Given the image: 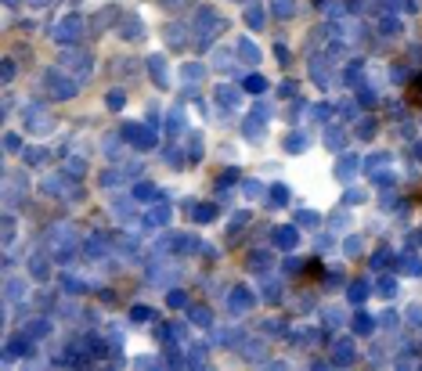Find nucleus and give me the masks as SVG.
I'll return each instance as SVG.
<instances>
[{
	"instance_id": "nucleus-1",
	"label": "nucleus",
	"mask_w": 422,
	"mask_h": 371,
	"mask_svg": "<svg viewBox=\"0 0 422 371\" xmlns=\"http://www.w3.org/2000/svg\"><path fill=\"white\" fill-rule=\"evenodd\" d=\"M195 18H199V22H195V29H199V43H209V40H213L220 29H224V22L217 18V11H209V7H202Z\"/></svg>"
},
{
	"instance_id": "nucleus-2",
	"label": "nucleus",
	"mask_w": 422,
	"mask_h": 371,
	"mask_svg": "<svg viewBox=\"0 0 422 371\" xmlns=\"http://www.w3.org/2000/svg\"><path fill=\"white\" fill-rule=\"evenodd\" d=\"M123 137L134 144V148H141V151H148V148H155V137H152V130H144L141 123H127L123 126Z\"/></svg>"
},
{
	"instance_id": "nucleus-3",
	"label": "nucleus",
	"mask_w": 422,
	"mask_h": 371,
	"mask_svg": "<svg viewBox=\"0 0 422 371\" xmlns=\"http://www.w3.org/2000/svg\"><path fill=\"white\" fill-rule=\"evenodd\" d=\"M47 90H51L54 98H62V101H65V98L76 94V83H69V80H65V72H54V69H51V72H47Z\"/></svg>"
},
{
	"instance_id": "nucleus-4",
	"label": "nucleus",
	"mask_w": 422,
	"mask_h": 371,
	"mask_svg": "<svg viewBox=\"0 0 422 371\" xmlns=\"http://www.w3.org/2000/svg\"><path fill=\"white\" fill-rule=\"evenodd\" d=\"M80 29H83V18H80V14H69V18H62V22L54 25V40H62V43H65V40L76 36Z\"/></svg>"
},
{
	"instance_id": "nucleus-5",
	"label": "nucleus",
	"mask_w": 422,
	"mask_h": 371,
	"mask_svg": "<svg viewBox=\"0 0 422 371\" xmlns=\"http://www.w3.org/2000/svg\"><path fill=\"white\" fill-rule=\"evenodd\" d=\"M249 306H253V292L235 288V292H231V310H235V314H246Z\"/></svg>"
},
{
	"instance_id": "nucleus-6",
	"label": "nucleus",
	"mask_w": 422,
	"mask_h": 371,
	"mask_svg": "<svg viewBox=\"0 0 422 371\" xmlns=\"http://www.w3.org/2000/svg\"><path fill=\"white\" fill-rule=\"evenodd\" d=\"M275 242L281 245V249H292V245L299 242V235H296V227H278L275 231Z\"/></svg>"
},
{
	"instance_id": "nucleus-7",
	"label": "nucleus",
	"mask_w": 422,
	"mask_h": 371,
	"mask_svg": "<svg viewBox=\"0 0 422 371\" xmlns=\"http://www.w3.org/2000/svg\"><path fill=\"white\" fill-rule=\"evenodd\" d=\"M217 101H220L224 108H235V105H238V90H235V87H228V83L217 87Z\"/></svg>"
},
{
	"instance_id": "nucleus-8",
	"label": "nucleus",
	"mask_w": 422,
	"mask_h": 371,
	"mask_svg": "<svg viewBox=\"0 0 422 371\" xmlns=\"http://www.w3.org/2000/svg\"><path fill=\"white\" fill-rule=\"evenodd\" d=\"M134 198H138V202H141V198H144V202H155L159 188H155V184H138V188H134Z\"/></svg>"
},
{
	"instance_id": "nucleus-9",
	"label": "nucleus",
	"mask_w": 422,
	"mask_h": 371,
	"mask_svg": "<svg viewBox=\"0 0 422 371\" xmlns=\"http://www.w3.org/2000/svg\"><path fill=\"white\" fill-rule=\"evenodd\" d=\"M310 72H314V80H318L321 87L328 83V65H325V58H318V61L310 58Z\"/></svg>"
},
{
	"instance_id": "nucleus-10",
	"label": "nucleus",
	"mask_w": 422,
	"mask_h": 371,
	"mask_svg": "<svg viewBox=\"0 0 422 371\" xmlns=\"http://www.w3.org/2000/svg\"><path fill=\"white\" fill-rule=\"evenodd\" d=\"M246 22H249V29H264V7L253 4V7L246 11Z\"/></svg>"
},
{
	"instance_id": "nucleus-11",
	"label": "nucleus",
	"mask_w": 422,
	"mask_h": 371,
	"mask_svg": "<svg viewBox=\"0 0 422 371\" xmlns=\"http://www.w3.org/2000/svg\"><path fill=\"white\" fill-rule=\"evenodd\" d=\"M271 11H275L278 18H289V14L296 11V4H292V0H271Z\"/></svg>"
},
{
	"instance_id": "nucleus-12",
	"label": "nucleus",
	"mask_w": 422,
	"mask_h": 371,
	"mask_svg": "<svg viewBox=\"0 0 422 371\" xmlns=\"http://www.w3.org/2000/svg\"><path fill=\"white\" fill-rule=\"evenodd\" d=\"M285 148H289V151H303L307 148V133H289V137H285Z\"/></svg>"
},
{
	"instance_id": "nucleus-13",
	"label": "nucleus",
	"mask_w": 422,
	"mask_h": 371,
	"mask_svg": "<svg viewBox=\"0 0 422 371\" xmlns=\"http://www.w3.org/2000/svg\"><path fill=\"white\" fill-rule=\"evenodd\" d=\"M166 220H170V206H155L152 213H148V224H152V227L166 224Z\"/></svg>"
},
{
	"instance_id": "nucleus-14",
	"label": "nucleus",
	"mask_w": 422,
	"mask_h": 371,
	"mask_svg": "<svg viewBox=\"0 0 422 371\" xmlns=\"http://www.w3.org/2000/svg\"><path fill=\"white\" fill-rule=\"evenodd\" d=\"M166 43H173V51H180V47H184V29H180V25H170V29H166Z\"/></svg>"
},
{
	"instance_id": "nucleus-15",
	"label": "nucleus",
	"mask_w": 422,
	"mask_h": 371,
	"mask_svg": "<svg viewBox=\"0 0 422 371\" xmlns=\"http://www.w3.org/2000/svg\"><path fill=\"white\" fill-rule=\"evenodd\" d=\"M148 69L155 72V83H159V87H166V76H162V54H152V58H148Z\"/></svg>"
},
{
	"instance_id": "nucleus-16",
	"label": "nucleus",
	"mask_w": 422,
	"mask_h": 371,
	"mask_svg": "<svg viewBox=\"0 0 422 371\" xmlns=\"http://www.w3.org/2000/svg\"><path fill=\"white\" fill-rule=\"evenodd\" d=\"M238 54H242V61H249V65H253V61H260V51H256L249 40H242V43H238Z\"/></svg>"
},
{
	"instance_id": "nucleus-17",
	"label": "nucleus",
	"mask_w": 422,
	"mask_h": 371,
	"mask_svg": "<svg viewBox=\"0 0 422 371\" xmlns=\"http://www.w3.org/2000/svg\"><path fill=\"white\" fill-rule=\"evenodd\" d=\"M289 202V188H285V184H275V188H271V206H285Z\"/></svg>"
},
{
	"instance_id": "nucleus-18",
	"label": "nucleus",
	"mask_w": 422,
	"mask_h": 371,
	"mask_svg": "<svg viewBox=\"0 0 422 371\" xmlns=\"http://www.w3.org/2000/svg\"><path fill=\"white\" fill-rule=\"evenodd\" d=\"M318 220H321V216L310 213V209H299V213H296V224H299V227H318Z\"/></svg>"
},
{
	"instance_id": "nucleus-19",
	"label": "nucleus",
	"mask_w": 422,
	"mask_h": 371,
	"mask_svg": "<svg viewBox=\"0 0 422 371\" xmlns=\"http://www.w3.org/2000/svg\"><path fill=\"white\" fill-rule=\"evenodd\" d=\"M354 169H357V159H354V155H343L339 166H336V173H339V177H350Z\"/></svg>"
},
{
	"instance_id": "nucleus-20",
	"label": "nucleus",
	"mask_w": 422,
	"mask_h": 371,
	"mask_svg": "<svg viewBox=\"0 0 422 371\" xmlns=\"http://www.w3.org/2000/svg\"><path fill=\"white\" fill-rule=\"evenodd\" d=\"M365 296H368V281H354L350 285V303H365Z\"/></svg>"
},
{
	"instance_id": "nucleus-21",
	"label": "nucleus",
	"mask_w": 422,
	"mask_h": 371,
	"mask_svg": "<svg viewBox=\"0 0 422 371\" xmlns=\"http://www.w3.org/2000/svg\"><path fill=\"white\" fill-rule=\"evenodd\" d=\"M336 361L339 364H350L354 361V346L350 343H336Z\"/></svg>"
},
{
	"instance_id": "nucleus-22",
	"label": "nucleus",
	"mask_w": 422,
	"mask_h": 371,
	"mask_svg": "<svg viewBox=\"0 0 422 371\" xmlns=\"http://www.w3.org/2000/svg\"><path fill=\"white\" fill-rule=\"evenodd\" d=\"M22 159H25L29 166H40L43 159H47V151H43V148H29V151H22Z\"/></svg>"
},
{
	"instance_id": "nucleus-23",
	"label": "nucleus",
	"mask_w": 422,
	"mask_h": 371,
	"mask_svg": "<svg viewBox=\"0 0 422 371\" xmlns=\"http://www.w3.org/2000/svg\"><path fill=\"white\" fill-rule=\"evenodd\" d=\"M217 216V206H195V220L199 224H209Z\"/></svg>"
},
{
	"instance_id": "nucleus-24",
	"label": "nucleus",
	"mask_w": 422,
	"mask_h": 371,
	"mask_svg": "<svg viewBox=\"0 0 422 371\" xmlns=\"http://www.w3.org/2000/svg\"><path fill=\"white\" fill-rule=\"evenodd\" d=\"M246 137H249V141H260V137H264V123L249 119V123H246Z\"/></svg>"
},
{
	"instance_id": "nucleus-25",
	"label": "nucleus",
	"mask_w": 422,
	"mask_h": 371,
	"mask_svg": "<svg viewBox=\"0 0 422 371\" xmlns=\"http://www.w3.org/2000/svg\"><path fill=\"white\" fill-rule=\"evenodd\" d=\"M354 332H357V335L372 332V317H368V314H357V317H354Z\"/></svg>"
},
{
	"instance_id": "nucleus-26",
	"label": "nucleus",
	"mask_w": 422,
	"mask_h": 371,
	"mask_svg": "<svg viewBox=\"0 0 422 371\" xmlns=\"http://www.w3.org/2000/svg\"><path fill=\"white\" fill-rule=\"evenodd\" d=\"M47 328H51L47 321H33V324H25V335H33V339H40V335L47 332Z\"/></svg>"
},
{
	"instance_id": "nucleus-27",
	"label": "nucleus",
	"mask_w": 422,
	"mask_h": 371,
	"mask_svg": "<svg viewBox=\"0 0 422 371\" xmlns=\"http://www.w3.org/2000/svg\"><path fill=\"white\" fill-rule=\"evenodd\" d=\"M246 90L260 94V90H267V80H264V76H249V80H246Z\"/></svg>"
},
{
	"instance_id": "nucleus-28",
	"label": "nucleus",
	"mask_w": 422,
	"mask_h": 371,
	"mask_svg": "<svg viewBox=\"0 0 422 371\" xmlns=\"http://www.w3.org/2000/svg\"><path fill=\"white\" fill-rule=\"evenodd\" d=\"M180 76H184L188 83H195V80H202V65H184V69H180Z\"/></svg>"
},
{
	"instance_id": "nucleus-29",
	"label": "nucleus",
	"mask_w": 422,
	"mask_h": 371,
	"mask_svg": "<svg viewBox=\"0 0 422 371\" xmlns=\"http://www.w3.org/2000/svg\"><path fill=\"white\" fill-rule=\"evenodd\" d=\"M65 173H69V177H80V173H87V162H83V159H69Z\"/></svg>"
},
{
	"instance_id": "nucleus-30",
	"label": "nucleus",
	"mask_w": 422,
	"mask_h": 371,
	"mask_svg": "<svg viewBox=\"0 0 422 371\" xmlns=\"http://www.w3.org/2000/svg\"><path fill=\"white\" fill-rule=\"evenodd\" d=\"M180 126H184V116H180V108H173L166 116V130H180Z\"/></svg>"
},
{
	"instance_id": "nucleus-31",
	"label": "nucleus",
	"mask_w": 422,
	"mask_h": 371,
	"mask_svg": "<svg viewBox=\"0 0 422 371\" xmlns=\"http://www.w3.org/2000/svg\"><path fill=\"white\" fill-rule=\"evenodd\" d=\"M246 224H249V216H246V213H235V216H231V227H228V231H231V235H238V231H242Z\"/></svg>"
},
{
	"instance_id": "nucleus-32",
	"label": "nucleus",
	"mask_w": 422,
	"mask_h": 371,
	"mask_svg": "<svg viewBox=\"0 0 422 371\" xmlns=\"http://www.w3.org/2000/svg\"><path fill=\"white\" fill-rule=\"evenodd\" d=\"M43 191H47V195H62V180H58V177H47V180H43Z\"/></svg>"
},
{
	"instance_id": "nucleus-33",
	"label": "nucleus",
	"mask_w": 422,
	"mask_h": 371,
	"mask_svg": "<svg viewBox=\"0 0 422 371\" xmlns=\"http://www.w3.org/2000/svg\"><path fill=\"white\" fill-rule=\"evenodd\" d=\"M141 33H144V29H141V22H127V25H123V36H127V40L141 36Z\"/></svg>"
},
{
	"instance_id": "nucleus-34",
	"label": "nucleus",
	"mask_w": 422,
	"mask_h": 371,
	"mask_svg": "<svg viewBox=\"0 0 422 371\" xmlns=\"http://www.w3.org/2000/svg\"><path fill=\"white\" fill-rule=\"evenodd\" d=\"M372 133H375V123L372 119H361L357 123V137H372Z\"/></svg>"
},
{
	"instance_id": "nucleus-35",
	"label": "nucleus",
	"mask_w": 422,
	"mask_h": 371,
	"mask_svg": "<svg viewBox=\"0 0 422 371\" xmlns=\"http://www.w3.org/2000/svg\"><path fill=\"white\" fill-rule=\"evenodd\" d=\"M267 263H271L267 252H253V256H249V267H267Z\"/></svg>"
},
{
	"instance_id": "nucleus-36",
	"label": "nucleus",
	"mask_w": 422,
	"mask_h": 371,
	"mask_svg": "<svg viewBox=\"0 0 422 371\" xmlns=\"http://www.w3.org/2000/svg\"><path fill=\"white\" fill-rule=\"evenodd\" d=\"M217 343H224V346H235V343H238V332H235V328H231V332H220V335H217Z\"/></svg>"
},
{
	"instance_id": "nucleus-37",
	"label": "nucleus",
	"mask_w": 422,
	"mask_h": 371,
	"mask_svg": "<svg viewBox=\"0 0 422 371\" xmlns=\"http://www.w3.org/2000/svg\"><path fill=\"white\" fill-rule=\"evenodd\" d=\"M357 98H361V105H365V108H372V105H375V90L361 87V94H357Z\"/></svg>"
},
{
	"instance_id": "nucleus-38",
	"label": "nucleus",
	"mask_w": 422,
	"mask_h": 371,
	"mask_svg": "<svg viewBox=\"0 0 422 371\" xmlns=\"http://www.w3.org/2000/svg\"><path fill=\"white\" fill-rule=\"evenodd\" d=\"M130 317H134V321H152V310H148V306H134Z\"/></svg>"
},
{
	"instance_id": "nucleus-39",
	"label": "nucleus",
	"mask_w": 422,
	"mask_h": 371,
	"mask_svg": "<svg viewBox=\"0 0 422 371\" xmlns=\"http://www.w3.org/2000/svg\"><path fill=\"white\" fill-rule=\"evenodd\" d=\"M343 249H346V256H357V252H361V238H346Z\"/></svg>"
},
{
	"instance_id": "nucleus-40",
	"label": "nucleus",
	"mask_w": 422,
	"mask_h": 371,
	"mask_svg": "<svg viewBox=\"0 0 422 371\" xmlns=\"http://www.w3.org/2000/svg\"><path fill=\"white\" fill-rule=\"evenodd\" d=\"M109 108H123V90H112L109 94Z\"/></svg>"
},
{
	"instance_id": "nucleus-41",
	"label": "nucleus",
	"mask_w": 422,
	"mask_h": 371,
	"mask_svg": "<svg viewBox=\"0 0 422 371\" xmlns=\"http://www.w3.org/2000/svg\"><path fill=\"white\" fill-rule=\"evenodd\" d=\"M346 224H350V213H343V209H339V213H336V220H332V227L339 231V227H346Z\"/></svg>"
},
{
	"instance_id": "nucleus-42",
	"label": "nucleus",
	"mask_w": 422,
	"mask_h": 371,
	"mask_svg": "<svg viewBox=\"0 0 422 371\" xmlns=\"http://www.w3.org/2000/svg\"><path fill=\"white\" fill-rule=\"evenodd\" d=\"M191 321L195 324H209V310H191Z\"/></svg>"
},
{
	"instance_id": "nucleus-43",
	"label": "nucleus",
	"mask_w": 422,
	"mask_h": 371,
	"mask_svg": "<svg viewBox=\"0 0 422 371\" xmlns=\"http://www.w3.org/2000/svg\"><path fill=\"white\" fill-rule=\"evenodd\" d=\"M339 141H343V137H339V130H328V137H325V144H328V148H339Z\"/></svg>"
},
{
	"instance_id": "nucleus-44",
	"label": "nucleus",
	"mask_w": 422,
	"mask_h": 371,
	"mask_svg": "<svg viewBox=\"0 0 422 371\" xmlns=\"http://www.w3.org/2000/svg\"><path fill=\"white\" fill-rule=\"evenodd\" d=\"M260 191H264V188H260V184H256V180H246V195H249V198H256Z\"/></svg>"
},
{
	"instance_id": "nucleus-45",
	"label": "nucleus",
	"mask_w": 422,
	"mask_h": 371,
	"mask_svg": "<svg viewBox=\"0 0 422 371\" xmlns=\"http://www.w3.org/2000/svg\"><path fill=\"white\" fill-rule=\"evenodd\" d=\"M29 267H33V274H36V277H43V274H47V263H43V259H33Z\"/></svg>"
},
{
	"instance_id": "nucleus-46",
	"label": "nucleus",
	"mask_w": 422,
	"mask_h": 371,
	"mask_svg": "<svg viewBox=\"0 0 422 371\" xmlns=\"http://www.w3.org/2000/svg\"><path fill=\"white\" fill-rule=\"evenodd\" d=\"M310 116H314V119H328V105H318V108H310Z\"/></svg>"
},
{
	"instance_id": "nucleus-47",
	"label": "nucleus",
	"mask_w": 422,
	"mask_h": 371,
	"mask_svg": "<svg viewBox=\"0 0 422 371\" xmlns=\"http://www.w3.org/2000/svg\"><path fill=\"white\" fill-rule=\"evenodd\" d=\"M339 112H343V116H346V119H354V116H357V112H354V101H346V105H343V108H339Z\"/></svg>"
},
{
	"instance_id": "nucleus-48",
	"label": "nucleus",
	"mask_w": 422,
	"mask_h": 371,
	"mask_svg": "<svg viewBox=\"0 0 422 371\" xmlns=\"http://www.w3.org/2000/svg\"><path fill=\"white\" fill-rule=\"evenodd\" d=\"M365 198V191H357V188H350V195H346V202H361Z\"/></svg>"
},
{
	"instance_id": "nucleus-49",
	"label": "nucleus",
	"mask_w": 422,
	"mask_h": 371,
	"mask_svg": "<svg viewBox=\"0 0 422 371\" xmlns=\"http://www.w3.org/2000/svg\"><path fill=\"white\" fill-rule=\"evenodd\" d=\"M7 296H11V299H14V296H22V285H18V281H11V285H7Z\"/></svg>"
},
{
	"instance_id": "nucleus-50",
	"label": "nucleus",
	"mask_w": 422,
	"mask_h": 371,
	"mask_svg": "<svg viewBox=\"0 0 422 371\" xmlns=\"http://www.w3.org/2000/svg\"><path fill=\"white\" fill-rule=\"evenodd\" d=\"M4 80H14V61H4Z\"/></svg>"
}]
</instances>
